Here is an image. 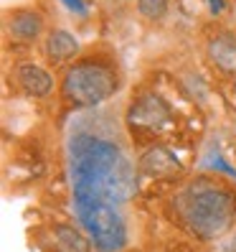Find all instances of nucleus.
<instances>
[{"instance_id": "12", "label": "nucleus", "mask_w": 236, "mask_h": 252, "mask_svg": "<svg viewBox=\"0 0 236 252\" xmlns=\"http://www.w3.org/2000/svg\"><path fill=\"white\" fill-rule=\"evenodd\" d=\"M137 10L147 21H163L168 13V0H137Z\"/></svg>"}, {"instance_id": "5", "label": "nucleus", "mask_w": 236, "mask_h": 252, "mask_svg": "<svg viewBox=\"0 0 236 252\" xmlns=\"http://www.w3.org/2000/svg\"><path fill=\"white\" fill-rule=\"evenodd\" d=\"M170 120V110L157 94L140 97L127 112V125L137 132H157Z\"/></svg>"}, {"instance_id": "3", "label": "nucleus", "mask_w": 236, "mask_h": 252, "mask_svg": "<svg viewBox=\"0 0 236 252\" xmlns=\"http://www.w3.org/2000/svg\"><path fill=\"white\" fill-rule=\"evenodd\" d=\"M74 209L99 252H120L127 245V229L120 212L105 199H74Z\"/></svg>"}, {"instance_id": "10", "label": "nucleus", "mask_w": 236, "mask_h": 252, "mask_svg": "<svg viewBox=\"0 0 236 252\" xmlns=\"http://www.w3.org/2000/svg\"><path fill=\"white\" fill-rule=\"evenodd\" d=\"M77 51H79V43L69 31H61V28L51 31V36L46 41V54H49L51 62H66V59H71Z\"/></svg>"}, {"instance_id": "7", "label": "nucleus", "mask_w": 236, "mask_h": 252, "mask_svg": "<svg viewBox=\"0 0 236 252\" xmlns=\"http://www.w3.org/2000/svg\"><path fill=\"white\" fill-rule=\"evenodd\" d=\"M140 168L150 176H170L181 168L178 158L165 148H150L142 158H140Z\"/></svg>"}, {"instance_id": "11", "label": "nucleus", "mask_w": 236, "mask_h": 252, "mask_svg": "<svg viewBox=\"0 0 236 252\" xmlns=\"http://www.w3.org/2000/svg\"><path fill=\"white\" fill-rule=\"evenodd\" d=\"M53 232H56V237H58V242H61L69 252H89V242H92V240H86V237H84L81 232H77L74 227L58 224Z\"/></svg>"}, {"instance_id": "9", "label": "nucleus", "mask_w": 236, "mask_h": 252, "mask_svg": "<svg viewBox=\"0 0 236 252\" xmlns=\"http://www.w3.org/2000/svg\"><path fill=\"white\" fill-rule=\"evenodd\" d=\"M209 56L211 62L224 69V71H236V41L231 36H218L209 43Z\"/></svg>"}, {"instance_id": "6", "label": "nucleus", "mask_w": 236, "mask_h": 252, "mask_svg": "<svg viewBox=\"0 0 236 252\" xmlns=\"http://www.w3.org/2000/svg\"><path fill=\"white\" fill-rule=\"evenodd\" d=\"M16 79L23 87V92H28L31 97H46L53 87L49 71L41 69L38 64H18L16 66Z\"/></svg>"}, {"instance_id": "13", "label": "nucleus", "mask_w": 236, "mask_h": 252, "mask_svg": "<svg viewBox=\"0 0 236 252\" xmlns=\"http://www.w3.org/2000/svg\"><path fill=\"white\" fill-rule=\"evenodd\" d=\"M64 3H66L71 10H77V13H86V8H84L81 0H64Z\"/></svg>"}, {"instance_id": "4", "label": "nucleus", "mask_w": 236, "mask_h": 252, "mask_svg": "<svg viewBox=\"0 0 236 252\" xmlns=\"http://www.w3.org/2000/svg\"><path fill=\"white\" fill-rule=\"evenodd\" d=\"M117 90V79L114 74L94 62H81L77 66H71L64 77L61 84V92L69 102L74 105H81V107H89V105H99L105 102L107 97H112Z\"/></svg>"}, {"instance_id": "8", "label": "nucleus", "mask_w": 236, "mask_h": 252, "mask_svg": "<svg viewBox=\"0 0 236 252\" xmlns=\"http://www.w3.org/2000/svg\"><path fill=\"white\" fill-rule=\"evenodd\" d=\"M41 28H43L41 16H38V13H33V10H21L8 23L10 36L18 38V41H36L38 33H41Z\"/></svg>"}, {"instance_id": "14", "label": "nucleus", "mask_w": 236, "mask_h": 252, "mask_svg": "<svg viewBox=\"0 0 236 252\" xmlns=\"http://www.w3.org/2000/svg\"><path fill=\"white\" fill-rule=\"evenodd\" d=\"M209 3H211V10H213V13L224 10V0H209Z\"/></svg>"}, {"instance_id": "2", "label": "nucleus", "mask_w": 236, "mask_h": 252, "mask_svg": "<svg viewBox=\"0 0 236 252\" xmlns=\"http://www.w3.org/2000/svg\"><path fill=\"white\" fill-rule=\"evenodd\" d=\"M175 206L185 227L201 240H216L229 232L236 219V194L209 179L190 181L181 191Z\"/></svg>"}, {"instance_id": "1", "label": "nucleus", "mask_w": 236, "mask_h": 252, "mask_svg": "<svg viewBox=\"0 0 236 252\" xmlns=\"http://www.w3.org/2000/svg\"><path fill=\"white\" fill-rule=\"evenodd\" d=\"M74 199L127 201L135 194V173L114 143L97 135H74L69 143Z\"/></svg>"}]
</instances>
